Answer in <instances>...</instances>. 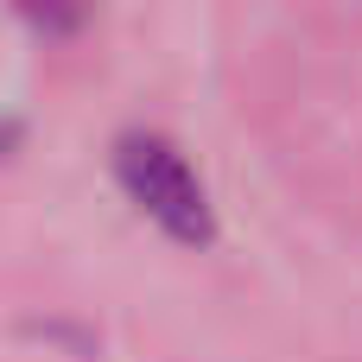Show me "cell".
Masks as SVG:
<instances>
[{
	"label": "cell",
	"mask_w": 362,
	"mask_h": 362,
	"mask_svg": "<svg viewBox=\"0 0 362 362\" xmlns=\"http://www.w3.org/2000/svg\"><path fill=\"white\" fill-rule=\"evenodd\" d=\"M115 178H121V191L165 229V235H178V242H216V210H210V191H204V178L191 172V159L165 140V134H153V127H127V134H115Z\"/></svg>",
	"instance_id": "cell-1"
},
{
	"label": "cell",
	"mask_w": 362,
	"mask_h": 362,
	"mask_svg": "<svg viewBox=\"0 0 362 362\" xmlns=\"http://www.w3.org/2000/svg\"><path fill=\"white\" fill-rule=\"evenodd\" d=\"M13 140H19V121H13V115H0V153H6Z\"/></svg>",
	"instance_id": "cell-2"
}]
</instances>
